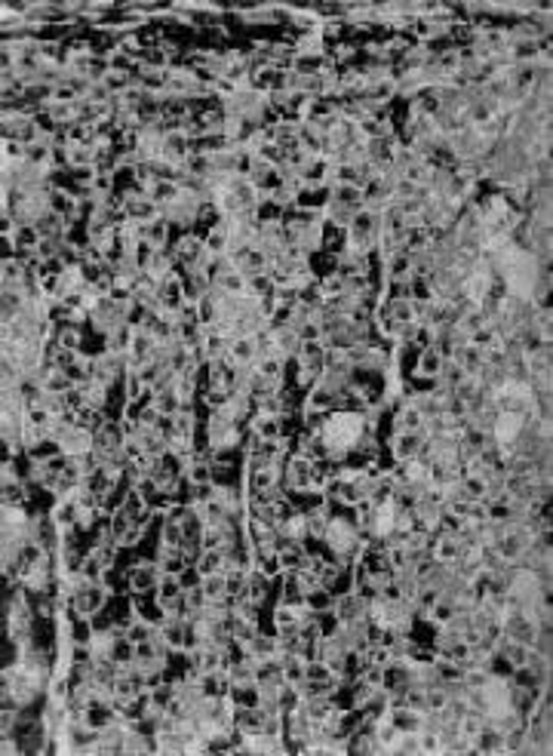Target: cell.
I'll list each match as a JSON object with an SVG mask.
<instances>
[{
	"mask_svg": "<svg viewBox=\"0 0 553 756\" xmlns=\"http://www.w3.org/2000/svg\"><path fill=\"white\" fill-rule=\"evenodd\" d=\"M504 753H526V723L504 732Z\"/></svg>",
	"mask_w": 553,
	"mask_h": 756,
	"instance_id": "obj_21",
	"label": "cell"
},
{
	"mask_svg": "<svg viewBox=\"0 0 553 756\" xmlns=\"http://www.w3.org/2000/svg\"><path fill=\"white\" fill-rule=\"evenodd\" d=\"M442 363H446V357H442L437 347H424L415 357V378H424V381H437L440 372H442Z\"/></svg>",
	"mask_w": 553,
	"mask_h": 756,
	"instance_id": "obj_7",
	"label": "cell"
},
{
	"mask_svg": "<svg viewBox=\"0 0 553 756\" xmlns=\"http://www.w3.org/2000/svg\"><path fill=\"white\" fill-rule=\"evenodd\" d=\"M92 446H96V434L87 430V428H80V424L68 437L58 440V449H62V455H68V458L87 455V452H92Z\"/></svg>",
	"mask_w": 553,
	"mask_h": 756,
	"instance_id": "obj_5",
	"label": "cell"
},
{
	"mask_svg": "<svg viewBox=\"0 0 553 756\" xmlns=\"http://www.w3.org/2000/svg\"><path fill=\"white\" fill-rule=\"evenodd\" d=\"M200 547L203 550H218L225 547V532H221V526H206L200 535Z\"/></svg>",
	"mask_w": 553,
	"mask_h": 756,
	"instance_id": "obj_24",
	"label": "cell"
},
{
	"mask_svg": "<svg viewBox=\"0 0 553 756\" xmlns=\"http://www.w3.org/2000/svg\"><path fill=\"white\" fill-rule=\"evenodd\" d=\"M283 366H286V360L283 357H261V360H255V372H261L265 378H274L283 385Z\"/></svg>",
	"mask_w": 553,
	"mask_h": 756,
	"instance_id": "obj_17",
	"label": "cell"
},
{
	"mask_svg": "<svg viewBox=\"0 0 553 756\" xmlns=\"http://www.w3.org/2000/svg\"><path fill=\"white\" fill-rule=\"evenodd\" d=\"M446 704H449V695H446V689H442V686H437V689H428V710L440 713L442 707H446Z\"/></svg>",
	"mask_w": 553,
	"mask_h": 756,
	"instance_id": "obj_26",
	"label": "cell"
},
{
	"mask_svg": "<svg viewBox=\"0 0 553 756\" xmlns=\"http://www.w3.org/2000/svg\"><path fill=\"white\" fill-rule=\"evenodd\" d=\"M332 615H335V621H338V624L356 621V618H363V615H366V600H363L356 590L335 593V602H332Z\"/></svg>",
	"mask_w": 553,
	"mask_h": 756,
	"instance_id": "obj_3",
	"label": "cell"
},
{
	"mask_svg": "<svg viewBox=\"0 0 553 756\" xmlns=\"http://www.w3.org/2000/svg\"><path fill=\"white\" fill-rule=\"evenodd\" d=\"M471 747H473V753H504V732L486 719V726L471 738Z\"/></svg>",
	"mask_w": 553,
	"mask_h": 756,
	"instance_id": "obj_8",
	"label": "cell"
},
{
	"mask_svg": "<svg viewBox=\"0 0 553 756\" xmlns=\"http://www.w3.org/2000/svg\"><path fill=\"white\" fill-rule=\"evenodd\" d=\"M49 514H53V520L58 523V529L68 532V529H77V501L74 498H56V504L49 507Z\"/></svg>",
	"mask_w": 553,
	"mask_h": 756,
	"instance_id": "obj_10",
	"label": "cell"
},
{
	"mask_svg": "<svg viewBox=\"0 0 553 756\" xmlns=\"http://www.w3.org/2000/svg\"><path fill=\"white\" fill-rule=\"evenodd\" d=\"M418 738H421V753H442L440 732H418Z\"/></svg>",
	"mask_w": 553,
	"mask_h": 756,
	"instance_id": "obj_27",
	"label": "cell"
},
{
	"mask_svg": "<svg viewBox=\"0 0 553 756\" xmlns=\"http://www.w3.org/2000/svg\"><path fill=\"white\" fill-rule=\"evenodd\" d=\"M228 400H231V390H225V388H206L203 390V403H206L209 409H221Z\"/></svg>",
	"mask_w": 553,
	"mask_h": 756,
	"instance_id": "obj_25",
	"label": "cell"
},
{
	"mask_svg": "<svg viewBox=\"0 0 553 756\" xmlns=\"http://www.w3.org/2000/svg\"><path fill=\"white\" fill-rule=\"evenodd\" d=\"M178 581H182V590H191V588H200L203 575L197 572V566H185V572L178 575Z\"/></svg>",
	"mask_w": 553,
	"mask_h": 756,
	"instance_id": "obj_28",
	"label": "cell"
},
{
	"mask_svg": "<svg viewBox=\"0 0 553 756\" xmlns=\"http://www.w3.org/2000/svg\"><path fill=\"white\" fill-rule=\"evenodd\" d=\"M169 246H173V252H175V261H178V265H185V268L197 265V261L203 259V252H206L203 237L194 234V231H185L175 243H169Z\"/></svg>",
	"mask_w": 553,
	"mask_h": 756,
	"instance_id": "obj_4",
	"label": "cell"
},
{
	"mask_svg": "<svg viewBox=\"0 0 553 756\" xmlns=\"http://www.w3.org/2000/svg\"><path fill=\"white\" fill-rule=\"evenodd\" d=\"M44 388H46V394H68V390L74 388V381L68 378L62 369H53V376L44 381Z\"/></svg>",
	"mask_w": 553,
	"mask_h": 756,
	"instance_id": "obj_23",
	"label": "cell"
},
{
	"mask_svg": "<svg viewBox=\"0 0 553 756\" xmlns=\"http://www.w3.org/2000/svg\"><path fill=\"white\" fill-rule=\"evenodd\" d=\"M178 593H185L182 590V581H178V575H160V581H157V588H154V602H157V606H166V602L175 600Z\"/></svg>",
	"mask_w": 553,
	"mask_h": 756,
	"instance_id": "obj_11",
	"label": "cell"
},
{
	"mask_svg": "<svg viewBox=\"0 0 553 756\" xmlns=\"http://www.w3.org/2000/svg\"><path fill=\"white\" fill-rule=\"evenodd\" d=\"M151 403H154L160 409V415H166V419H173V415H178V409H182V400H178L175 388L160 390V394H151Z\"/></svg>",
	"mask_w": 553,
	"mask_h": 756,
	"instance_id": "obj_15",
	"label": "cell"
},
{
	"mask_svg": "<svg viewBox=\"0 0 553 756\" xmlns=\"http://www.w3.org/2000/svg\"><path fill=\"white\" fill-rule=\"evenodd\" d=\"M200 588H203V593H206V602H221V600L228 597L225 572H216V575H203Z\"/></svg>",
	"mask_w": 553,
	"mask_h": 756,
	"instance_id": "obj_13",
	"label": "cell"
},
{
	"mask_svg": "<svg viewBox=\"0 0 553 756\" xmlns=\"http://www.w3.org/2000/svg\"><path fill=\"white\" fill-rule=\"evenodd\" d=\"M249 430L259 434L261 440H280L286 437L283 430V415H268V412H255L249 419Z\"/></svg>",
	"mask_w": 553,
	"mask_h": 756,
	"instance_id": "obj_9",
	"label": "cell"
},
{
	"mask_svg": "<svg viewBox=\"0 0 553 756\" xmlns=\"http://www.w3.org/2000/svg\"><path fill=\"white\" fill-rule=\"evenodd\" d=\"M160 581V563L157 559H135V563L126 569V590L132 593V597H148V593H154Z\"/></svg>",
	"mask_w": 553,
	"mask_h": 756,
	"instance_id": "obj_1",
	"label": "cell"
},
{
	"mask_svg": "<svg viewBox=\"0 0 553 756\" xmlns=\"http://www.w3.org/2000/svg\"><path fill=\"white\" fill-rule=\"evenodd\" d=\"M344 292V277L335 274V271H329L326 277H320V295L323 299H335V295Z\"/></svg>",
	"mask_w": 553,
	"mask_h": 756,
	"instance_id": "obj_22",
	"label": "cell"
},
{
	"mask_svg": "<svg viewBox=\"0 0 553 756\" xmlns=\"http://www.w3.org/2000/svg\"><path fill=\"white\" fill-rule=\"evenodd\" d=\"M265 707L252 704V707H234V729L243 735H259L265 729Z\"/></svg>",
	"mask_w": 553,
	"mask_h": 756,
	"instance_id": "obj_6",
	"label": "cell"
},
{
	"mask_svg": "<svg viewBox=\"0 0 553 756\" xmlns=\"http://www.w3.org/2000/svg\"><path fill=\"white\" fill-rule=\"evenodd\" d=\"M390 753H399V756L421 753V738H418V732H399L394 747H390Z\"/></svg>",
	"mask_w": 553,
	"mask_h": 756,
	"instance_id": "obj_19",
	"label": "cell"
},
{
	"mask_svg": "<svg viewBox=\"0 0 553 756\" xmlns=\"http://www.w3.org/2000/svg\"><path fill=\"white\" fill-rule=\"evenodd\" d=\"M323 369H326V363H299V372H295V385L311 390V388L320 381Z\"/></svg>",
	"mask_w": 553,
	"mask_h": 756,
	"instance_id": "obj_18",
	"label": "cell"
},
{
	"mask_svg": "<svg viewBox=\"0 0 553 756\" xmlns=\"http://www.w3.org/2000/svg\"><path fill=\"white\" fill-rule=\"evenodd\" d=\"M160 545H163V547H178V550H182V545H185L182 523L163 520V529H160Z\"/></svg>",
	"mask_w": 553,
	"mask_h": 756,
	"instance_id": "obj_20",
	"label": "cell"
},
{
	"mask_svg": "<svg viewBox=\"0 0 553 756\" xmlns=\"http://www.w3.org/2000/svg\"><path fill=\"white\" fill-rule=\"evenodd\" d=\"M194 566H197V572H200V575L225 572V550H221V547H218V550H203L200 559H197Z\"/></svg>",
	"mask_w": 553,
	"mask_h": 756,
	"instance_id": "obj_14",
	"label": "cell"
},
{
	"mask_svg": "<svg viewBox=\"0 0 553 756\" xmlns=\"http://www.w3.org/2000/svg\"><path fill=\"white\" fill-rule=\"evenodd\" d=\"M424 430H390L387 437V449L394 461H409V458L418 455V449L424 443Z\"/></svg>",
	"mask_w": 553,
	"mask_h": 756,
	"instance_id": "obj_2",
	"label": "cell"
},
{
	"mask_svg": "<svg viewBox=\"0 0 553 756\" xmlns=\"http://www.w3.org/2000/svg\"><path fill=\"white\" fill-rule=\"evenodd\" d=\"M28 501V483L22 477H4V504H25Z\"/></svg>",
	"mask_w": 553,
	"mask_h": 756,
	"instance_id": "obj_12",
	"label": "cell"
},
{
	"mask_svg": "<svg viewBox=\"0 0 553 756\" xmlns=\"http://www.w3.org/2000/svg\"><path fill=\"white\" fill-rule=\"evenodd\" d=\"M56 342L68 347V351H80V345H83V329L80 326H74V323H62V326L56 329Z\"/></svg>",
	"mask_w": 553,
	"mask_h": 756,
	"instance_id": "obj_16",
	"label": "cell"
}]
</instances>
